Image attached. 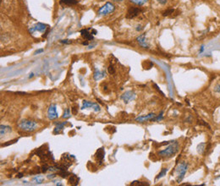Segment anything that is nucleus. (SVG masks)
Returning <instances> with one entry per match:
<instances>
[{"label":"nucleus","mask_w":220,"mask_h":186,"mask_svg":"<svg viewBox=\"0 0 220 186\" xmlns=\"http://www.w3.org/2000/svg\"><path fill=\"white\" fill-rule=\"evenodd\" d=\"M179 151V143L176 141H171L168 146L164 150H161L158 151V156L163 158H169L174 156Z\"/></svg>","instance_id":"1"},{"label":"nucleus","mask_w":220,"mask_h":186,"mask_svg":"<svg viewBox=\"0 0 220 186\" xmlns=\"http://www.w3.org/2000/svg\"><path fill=\"white\" fill-rule=\"evenodd\" d=\"M19 127L25 132H32L36 130L37 125L35 121L29 120V119H23L20 122Z\"/></svg>","instance_id":"2"},{"label":"nucleus","mask_w":220,"mask_h":186,"mask_svg":"<svg viewBox=\"0 0 220 186\" xmlns=\"http://www.w3.org/2000/svg\"><path fill=\"white\" fill-rule=\"evenodd\" d=\"M187 169H188V163H186L185 162H182L179 165L178 168H177V172H178V176H177V178H176L177 182L180 183L183 180L184 175H185L186 172H187Z\"/></svg>","instance_id":"3"},{"label":"nucleus","mask_w":220,"mask_h":186,"mask_svg":"<svg viewBox=\"0 0 220 186\" xmlns=\"http://www.w3.org/2000/svg\"><path fill=\"white\" fill-rule=\"evenodd\" d=\"M114 9H115V7H114V5L111 3H106V4H104L103 7H101L99 8V10H98V15H108L109 13H112L114 11Z\"/></svg>","instance_id":"4"},{"label":"nucleus","mask_w":220,"mask_h":186,"mask_svg":"<svg viewBox=\"0 0 220 186\" xmlns=\"http://www.w3.org/2000/svg\"><path fill=\"white\" fill-rule=\"evenodd\" d=\"M48 25H44L42 23H37L34 26H32L29 29V32L34 33L35 32H46V31L48 30Z\"/></svg>","instance_id":"5"},{"label":"nucleus","mask_w":220,"mask_h":186,"mask_svg":"<svg viewBox=\"0 0 220 186\" xmlns=\"http://www.w3.org/2000/svg\"><path fill=\"white\" fill-rule=\"evenodd\" d=\"M59 117V113L57 112V107L55 104H51L48 110V118L51 120H54Z\"/></svg>","instance_id":"6"},{"label":"nucleus","mask_w":220,"mask_h":186,"mask_svg":"<svg viewBox=\"0 0 220 186\" xmlns=\"http://www.w3.org/2000/svg\"><path fill=\"white\" fill-rule=\"evenodd\" d=\"M136 98V93L132 91H125V92L121 96V99L124 101V103H129L130 101L135 100Z\"/></svg>","instance_id":"7"},{"label":"nucleus","mask_w":220,"mask_h":186,"mask_svg":"<svg viewBox=\"0 0 220 186\" xmlns=\"http://www.w3.org/2000/svg\"><path fill=\"white\" fill-rule=\"evenodd\" d=\"M88 108H92L95 112H100V106L96 104L95 102H92L89 101H83V105L81 107V109Z\"/></svg>","instance_id":"8"},{"label":"nucleus","mask_w":220,"mask_h":186,"mask_svg":"<svg viewBox=\"0 0 220 186\" xmlns=\"http://www.w3.org/2000/svg\"><path fill=\"white\" fill-rule=\"evenodd\" d=\"M140 12H141V9H140V8H136V7H130V8L128 9V11H127L126 17H127L128 19L135 18V17L137 16Z\"/></svg>","instance_id":"9"},{"label":"nucleus","mask_w":220,"mask_h":186,"mask_svg":"<svg viewBox=\"0 0 220 186\" xmlns=\"http://www.w3.org/2000/svg\"><path fill=\"white\" fill-rule=\"evenodd\" d=\"M155 117H156V114L152 113H150V114H148V115H146V116H140V117L136 118V121L139 122V123H144V122L152 121V119H153Z\"/></svg>","instance_id":"10"},{"label":"nucleus","mask_w":220,"mask_h":186,"mask_svg":"<svg viewBox=\"0 0 220 186\" xmlns=\"http://www.w3.org/2000/svg\"><path fill=\"white\" fill-rule=\"evenodd\" d=\"M137 42L142 48H149V45L147 44V40H146V34H141L140 36L137 37Z\"/></svg>","instance_id":"11"},{"label":"nucleus","mask_w":220,"mask_h":186,"mask_svg":"<svg viewBox=\"0 0 220 186\" xmlns=\"http://www.w3.org/2000/svg\"><path fill=\"white\" fill-rule=\"evenodd\" d=\"M89 30L90 29H84V30H81L80 31V34L82 37L87 41H92L93 40V36H92V32H89Z\"/></svg>","instance_id":"12"},{"label":"nucleus","mask_w":220,"mask_h":186,"mask_svg":"<svg viewBox=\"0 0 220 186\" xmlns=\"http://www.w3.org/2000/svg\"><path fill=\"white\" fill-rule=\"evenodd\" d=\"M95 156H96V159L98 160L99 163L102 164V162H103L104 159V156H105V151H104L103 148H100V149L97 150Z\"/></svg>","instance_id":"13"},{"label":"nucleus","mask_w":220,"mask_h":186,"mask_svg":"<svg viewBox=\"0 0 220 186\" xmlns=\"http://www.w3.org/2000/svg\"><path fill=\"white\" fill-rule=\"evenodd\" d=\"M105 76H106V71L105 70H103V71L96 70L94 72V75H93V78H94L95 81H99V80L103 79Z\"/></svg>","instance_id":"14"},{"label":"nucleus","mask_w":220,"mask_h":186,"mask_svg":"<svg viewBox=\"0 0 220 186\" xmlns=\"http://www.w3.org/2000/svg\"><path fill=\"white\" fill-rule=\"evenodd\" d=\"M78 3V0H59V4L64 6H72Z\"/></svg>","instance_id":"15"},{"label":"nucleus","mask_w":220,"mask_h":186,"mask_svg":"<svg viewBox=\"0 0 220 186\" xmlns=\"http://www.w3.org/2000/svg\"><path fill=\"white\" fill-rule=\"evenodd\" d=\"M197 151H198V153L199 154L203 155V154L207 151V143H205V142L200 143V144L197 146Z\"/></svg>","instance_id":"16"},{"label":"nucleus","mask_w":220,"mask_h":186,"mask_svg":"<svg viewBox=\"0 0 220 186\" xmlns=\"http://www.w3.org/2000/svg\"><path fill=\"white\" fill-rule=\"evenodd\" d=\"M0 134H1V136H4L7 133H9V132H11V127H9V126H7V125H2L0 126Z\"/></svg>","instance_id":"17"},{"label":"nucleus","mask_w":220,"mask_h":186,"mask_svg":"<svg viewBox=\"0 0 220 186\" xmlns=\"http://www.w3.org/2000/svg\"><path fill=\"white\" fill-rule=\"evenodd\" d=\"M67 124V122H63V123H58V125L55 127V129L53 130V134H59L63 129H64V126Z\"/></svg>","instance_id":"18"},{"label":"nucleus","mask_w":220,"mask_h":186,"mask_svg":"<svg viewBox=\"0 0 220 186\" xmlns=\"http://www.w3.org/2000/svg\"><path fill=\"white\" fill-rule=\"evenodd\" d=\"M43 180L44 177L42 176V175H36V176H35L34 178H32V181L35 182L36 184H42V183L43 182Z\"/></svg>","instance_id":"19"},{"label":"nucleus","mask_w":220,"mask_h":186,"mask_svg":"<svg viewBox=\"0 0 220 186\" xmlns=\"http://www.w3.org/2000/svg\"><path fill=\"white\" fill-rule=\"evenodd\" d=\"M78 182H79V178H77V177L75 176V175L71 176V177L69 178V183L70 184L77 185V184H78Z\"/></svg>","instance_id":"20"},{"label":"nucleus","mask_w":220,"mask_h":186,"mask_svg":"<svg viewBox=\"0 0 220 186\" xmlns=\"http://www.w3.org/2000/svg\"><path fill=\"white\" fill-rule=\"evenodd\" d=\"M167 172H168V168H163V169L161 170L160 173L157 174V176L156 177V180H157V179H159V178L164 177V176L166 175V174H167Z\"/></svg>","instance_id":"21"},{"label":"nucleus","mask_w":220,"mask_h":186,"mask_svg":"<svg viewBox=\"0 0 220 186\" xmlns=\"http://www.w3.org/2000/svg\"><path fill=\"white\" fill-rule=\"evenodd\" d=\"M59 175L61 176L62 178H66L67 176L70 175V174L69 172H67V170H61V171L59 172Z\"/></svg>","instance_id":"22"},{"label":"nucleus","mask_w":220,"mask_h":186,"mask_svg":"<svg viewBox=\"0 0 220 186\" xmlns=\"http://www.w3.org/2000/svg\"><path fill=\"white\" fill-rule=\"evenodd\" d=\"M174 13V9H173V8H169V9H167V10H165L164 13H163V15L164 16H168V15H171L172 14Z\"/></svg>","instance_id":"23"},{"label":"nucleus","mask_w":220,"mask_h":186,"mask_svg":"<svg viewBox=\"0 0 220 186\" xmlns=\"http://www.w3.org/2000/svg\"><path fill=\"white\" fill-rule=\"evenodd\" d=\"M130 1L135 4H137V5H142V4H146L148 0H130Z\"/></svg>","instance_id":"24"},{"label":"nucleus","mask_w":220,"mask_h":186,"mask_svg":"<svg viewBox=\"0 0 220 186\" xmlns=\"http://www.w3.org/2000/svg\"><path fill=\"white\" fill-rule=\"evenodd\" d=\"M163 114H164V112H161L159 115H157V116L156 115V117L154 118L153 119H152V122L160 121V120H162V119L164 118V115H163Z\"/></svg>","instance_id":"25"},{"label":"nucleus","mask_w":220,"mask_h":186,"mask_svg":"<svg viewBox=\"0 0 220 186\" xmlns=\"http://www.w3.org/2000/svg\"><path fill=\"white\" fill-rule=\"evenodd\" d=\"M70 115H71V113H70L69 108H66V109L64 110V114H63V118H69L70 117Z\"/></svg>","instance_id":"26"},{"label":"nucleus","mask_w":220,"mask_h":186,"mask_svg":"<svg viewBox=\"0 0 220 186\" xmlns=\"http://www.w3.org/2000/svg\"><path fill=\"white\" fill-rule=\"evenodd\" d=\"M108 73L111 74V75L115 73V69H114V68H113V65H109V67H108Z\"/></svg>","instance_id":"27"},{"label":"nucleus","mask_w":220,"mask_h":186,"mask_svg":"<svg viewBox=\"0 0 220 186\" xmlns=\"http://www.w3.org/2000/svg\"><path fill=\"white\" fill-rule=\"evenodd\" d=\"M18 141V139H15V140H13L11 141H8V143H5L3 145V146H9V145H12L14 143H15V142Z\"/></svg>","instance_id":"28"},{"label":"nucleus","mask_w":220,"mask_h":186,"mask_svg":"<svg viewBox=\"0 0 220 186\" xmlns=\"http://www.w3.org/2000/svg\"><path fill=\"white\" fill-rule=\"evenodd\" d=\"M214 91L216 93L220 94V85H217L216 86L214 87Z\"/></svg>","instance_id":"29"},{"label":"nucleus","mask_w":220,"mask_h":186,"mask_svg":"<svg viewBox=\"0 0 220 186\" xmlns=\"http://www.w3.org/2000/svg\"><path fill=\"white\" fill-rule=\"evenodd\" d=\"M48 169H49V167H48L47 164H45V165L42 167V172H43V173H46Z\"/></svg>","instance_id":"30"},{"label":"nucleus","mask_w":220,"mask_h":186,"mask_svg":"<svg viewBox=\"0 0 220 186\" xmlns=\"http://www.w3.org/2000/svg\"><path fill=\"white\" fill-rule=\"evenodd\" d=\"M62 43H64V44H70L72 42L71 41H69V40H61L60 41Z\"/></svg>","instance_id":"31"},{"label":"nucleus","mask_w":220,"mask_h":186,"mask_svg":"<svg viewBox=\"0 0 220 186\" xmlns=\"http://www.w3.org/2000/svg\"><path fill=\"white\" fill-rule=\"evenodd\" d=\"M157 1L161 4H165L167 2H168V0H157Z\"/></svg>","instance_id":"32"},{"label":"nucleus","mask_w":220,"mask_h":186,"mask_svg":"<svg viewBox=\"0 0 220 186\" xmlns=\"http://www.w3.org/2000/svg\"><path fill=\"white\" fill-rule=\"evenodd\" d=\"M43 51V49H38V50H36V52H35V54H39V53H42Z\"/></svg>","instance_id":"33"},{"label":"nucleus","mask_w":220,"mask_h":186,"mask_svg":"<svg viewBox=\"0 0 220 186\" xmlns=\"http://www.w3.org/2000/svg\"><path fill=\"white\" fill-rule=\"evenodd\" d=\"M72 113L73 114H76L77 113V108H76V107H74L72 108Z\"/></svg>","instance_id":"34"},{"label":"nucleus","mask_w":220,"mask_h":186,"mask_svg":"<svg viewBox=\"0 0 220 186\" xmlns=\"http://www.w3.org/2000/svg\"><path fill=\"white\" fill-rule=\"evenodd\" d=\"M23 175H24V174H23V173H20V174L17 175V177H18V178H21L22 177H23Z\"/></svg>","instance_id":"35"},{"label":"nucleus","mask_w":220,"mask_h":186,"mask_svg":"<svg viewBox=\"0 0 220 186\" xmlns=\"http://www.w3.org/2000/svg\"><path fill=\"white\" fill-rule=\"evenodd\" d=\"M55 177V174H50V175H48V178H52Z\"/></svg>","instance_id":"36"},{"label":"nucleus","mask_w":220,"mask_h":186,"mask_svg":"<svg viewBox=\"0 0 220 186\" xmlns=\"http://www.w3.org/2000/svg\"><path fill=\"white\" fill-rule=\"evenodd\" d=\"M203 51H204V47H203V46H201V47L200 51H199V53H202V52H203Z\"/></svg>","instance_id":"37"},{"label":"nucleus","mask_w":220,"mask_h":186,"mask_svg":"<svg viewBox=\"0 0 220 186\" xmlns=\"http://www.w3.org/2000/svg\"><path fill=\"white\" fill-rule=\"evenodd\" d=\"M92 35H96V30H94V29H92Z\"/></svg>","instance_id":"38"},{"label":"nucleus","mask_w":220,"mask_h":186,"mask_svg":"<svg viewBox=\"0 0 220 186\" xmlns=\"http://www.w3.org/2000/svg\"><path fill=\"white\" fill-rule=\"evenodd\" d=\"M82 44H83V45H88V42H82Z\"/></svg>","instance_id":"39"},{"label":"nucleus","mask_w":220,"mask_h":186,"mask_svg":"<svg viewBox=\"0 0 220 186\" xmlns=\"http://www.w3.org/2000/svg\"><path fill=\"white\" fill-rule=\"evenodd\" d=\"M113 1H116V2H122V1H124V0H113Z\"/></svg>","instance_id":"40"},{"label":"nucleus","mask_w":220,"mask_h":186,"mask_svg":"<svg viewBox=\"0 0 220 186\" xmlns=\"http://www.w3.org/2000/svg\"><path fill=\"white\" fill-rule=\"evenodd\" d=\"M32 77H33V74H31L30 76H29V78H32Z\"/></svg>","instance_id":"41"}]
</instances>
